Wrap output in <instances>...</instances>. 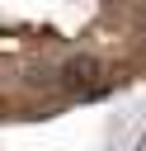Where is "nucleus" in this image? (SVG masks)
Listing matches in <instances>:
<instances>
[{
  "mask_svg": "<svg viewBox=\"0 0 146 151\" xmlns=\"http://www.w3.org/2000/svg\"><path fill=\"white\" fill-rule=\"evenodd\" d=\"M61 85H66L71 94L89 99V94H99L108 80H104V66H99L94 57H71V61L61 66Z\"/></svg>",
  "mask_w": 146,
  "mask_h": 151,
  "instance_id": "f257e3e1",
  "label": "nucleus"
}]
</instances>
